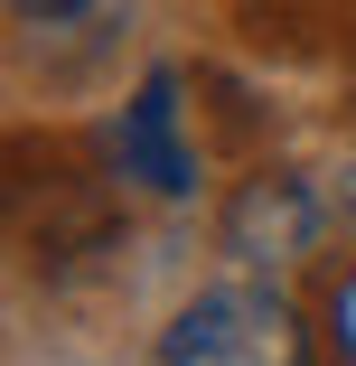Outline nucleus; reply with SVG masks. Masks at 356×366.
<instances>
[{"mask_svg":"<svg viewBox=\"0 0 356 366\" xmlns=\"http://www.w3.org/2000/svg\"><path fill=\"white\" fill-rule=\"evenodd\" d=\"M160 366H310V329L272 282H206L160 329Z\"/></svg>","mask_w":356,"mask_h":366,"instance_id":"f257e3e1","label":"nucleus"},{"mask_svg":"<svg viewBox=\"0 0 356 366\" xmlns=\"http://www.w3.org/2000/svg\"><path fill=\"white\" fill-rule=\"evenodd\" d=\"M328 226H337V207H328L300 169H263V179H244V188L225 197L216 244H225L244 272H272V263L319 254V235H328Z\"/></svg>","mask_w":356,"mask_h":366,"instance_id":"f03ea898","label":"nucleus"},{"mask_svg":"<svg viewBox=\"0 0 356 366\" xmlns=\"http://www.w3.org/2000/svg\"><path fill=\"white\" fill-rule=\"evenodd\" d=\"M113 160H122L131 188H151V197H188L197 188V160L178 141V76L169 66H151V76L131 85V104L113 122Z\"/></svg>","mask_w":356,"mask_h":366,"instance_id":"7ed1b4c3","label":"nucleus"},{"mask_svg":"<svg viewBox=\"0 0 356 366\" xmlns=\"http://www.w3.org/2000/svg\"><path fill=\"white\" fill-rule=\"evenodd\" d=\"M328 338H337V357L356 366V272H347V282L328 291Z\"/></svg>","mask_w":356,"mask_h":366,"instance_id":"20e7f679","label":"nucleus"},{"mask_svg":"<svg viewBox=\"0 0 356 366\" xmlns=\"http://www.w3.org/2000/svg\"><path fill=\"white\" fill-rule=\"evenodd\" d=\"M328 207H337V226H347V235H356V160H347V169H337V188H328Z\"/></svg>","mask_w":356,"mask_h":366,"instance_id":"39448f33","label":"nucleus"}]
</instances>
